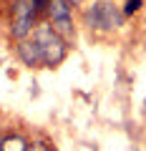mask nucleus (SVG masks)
<instances>
[{
    "instance_id": "obj_1",
    "label": "nucleus",
    "mask_w": 146,
    "mask_h": 151,
    "mask_svg": "<svg viewBox=\"0 0 146 151\" xmlns=\"http://www.w3.org/2000/svg\"><path fill=\"white\" fill-rule=\"evenodd\" d=\"M33 40L40 45V53H43V63L45 65H58L65 58V43L63 38L58 35V30L50 25H38L33 33Z\"/></svg>"
},
{
    "instance_id": "obj_2",
    "label": "nucleus",
    "mask_w": 146,
    "mask_h": 151,
    "mask_svg": "<svg viewBox=\"0 0 146 151\" xmlns=\"http://www.w3.org/2000/svg\"><path fill=\"white\" fill-rule=\"evenodd\" d=\"M124 15L116 10L114 3H93L86 10V25L96 28V30H114L121 25Z\"/></svg>"
},
{
    "instance_id": "obj_3",
    "label": "nucleus",
    "mask_w": 146,
    "mask_h": 151,
    "mask_svg": "<svg viewBox=\"0 0 146 151\" xmlns=\"http://www.w3.org/2000/svg\"><path fill=\"white\" fill-rule=\"evenodd\" d=\"M35 8H33V0H18L15 5V15H13V38H18V40H23V38L28 35V33L33 30V23H35Z\"/></svg>"
},
{
    "instance_id": "obj_4",
    "label": "nucleus",
    "mask_w": 146,
    "mask_h": 151,
    "mask_svg": "<svg viewBox=\"0 0 146 151\" xmlns=\"http://www.w3.org/2000/svg\"><path fill=\"white\" fill-rule=\"evenodd\" d=\"M48 13L53 18V28L63 35H70L73 30V20H70V3L68 0H50Z\"/></svg>"
},
{
    "instance_id": "obj_5",
    "label": "nucleus",
    "mask_w": 146,
    "mask_h": 151,
    "mask_svg": "<svg viewBox=\"0 0 146 151\" xmlns=\"http://www.w3.org/2000/svg\"><path fill=\"white\" fill-rule=\"evenodd\" d=\"M18 55H20V60L25 65L43 63V53H40V45L35 43V40H20V45H18Z\"/></svg>"
},
{
    "instance_id": "obj_6",
    "label": "nucleus",
    "mask_w": 146,
    "mask_h": 151,
    "mask_svg": "<svg viewBox=\"0 0 146 151\" xmlns=\"http://www.w3.org/2000/svg\"><path fill=\"white\" fill-rule=\"evenodd\" d=\"M28 149H30V144L23 136H8L0 141V151H28Z\"/></svg>"
},
{
    "instance_id": "obj_7",
    "label": "nucleus",
    "mask_w": 146,
    "mask_h": 151,
    "mask_svg": "<svg viewBox=\"0 0 146 151\" xmlns=\"http://www.w3.org/2000/svg\"><path fill=\"white\" fill-rule=\"evenodd\" d=\"M141 5H144V0H126L124 5V15H134V13L141 10Z\"/></svg>"
},
{
    "instance_id": "obj_8",
    "label": "nucleus",
    "mask_w": 146,
    "mask_h": 151,
    "mask_svg": "<svg viewBox=\"0 0 146 151\" xmlns=\"http://www.w3.org/2000/svg\"><path fill=\"white\" fill-rule=\"evenodd\" d=\"M48 5H50V0H33V8L35 10H45Z\"/></svg>"
}]
</instances>
